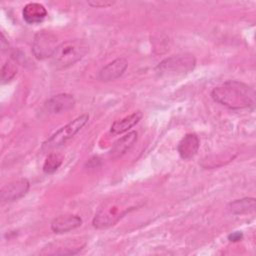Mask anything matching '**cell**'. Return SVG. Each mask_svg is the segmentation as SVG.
I'll return each instance as SVG.
<instances>
[{
  "instance_id": "cell-1",
  "label": "cell",
  "mask_w": 256,
  "mask_h": 256,
  "mask_svg": "<svg viewBox=\"0 0 256 256\" xmlns=\"http://www.w3.org/2000/svg\"><path fill=\"white\" fill-rule=\"evenodd\" d=\"M211 97L215 102L233 110L249 108L254 104V91L248 85L235 80L215 87Z\"/></svg>"
},
{
  "instance_id": "cell-2",
  "label": "cell",
  "mask_w": 256,
  "mask_h": 256,
  "mask_svg": "<svg viewBox=\"0 0 256 256\" xmlns=\"http://www.w3.org/2000/svg\"><path fill=\"white\" fill-rule=\"evenodd\" d=\"M136 204L128 197H118L106 200L99 207L93 219V226L103 229L114 225L130 210L135 209Z\"/></svg>"
},
{
  "instance_id": "cell-3",
  "label": "cell",
  "mask_w": 256,
  "mask_h": 256,
  "mask_svg": "<svg viewBox=\"0 0 256 256\" xmlns=\"http://www.w3.org/2000/svg\"><path fill=\"white\" fill-rule=\"evenodd\" d=\"M89 45L83 39H71L62 42L51 57V63L56 69H65L80 61L88 52Z\"/></svg>"
},
{
  "instance_id": "cell-4",
  "label": "cell",
  "mask_w": 256,
  "mask_h": 256,
  "mask_svg": "<svg viewBox=\"0 0 256 256\" xmlns=\"http://www.w3.org/2000/svg\"><path fill=\"white\" fill-rule=\"evenodd\" d=\"M89 116L87 114H82L61 127L54 134H52L47 140H45L42 144L43 151H49L55 148H58L64 145L68 140L73 138L88 122Z\"/></svg>"
},
{
  "instance_id": "cell-5",
  "label": "cell",
  "mask_w": 256,
  "mask_h": 256,
  "mask_svg": "<svg viewBox=\"0 0 256 256\" xmlns=\"http://www.w3.org/2000/svg\"><path fill=\"white\" fill-rule=\"evenodd\" d=\"M195 65L196 59L192 54H179L161 61L156 71L160 75H184L191 72Z\"/></svg>"
},
{
  "instance_id": "cell-6",
  "label": "cell",
  "mask_w": 256,
  "mask_h": 256,
  "mask_svg": "<svg viewBox=\"0 0 256 256\" xmlns=\"http://www.w3.org/2000/svg\"><path fill=\"white\" fill-rule=\"evenodd\" d=\"M58 47L57 37L50 31L41 30L34 36L32 43V53L38 60L51 58Z\"/></svg>"
},
{
  "instance_id": "cell-7",
  "label": "cell",
  "mask_w": 256,
  "mask_h": 256,
  "mask_svg": "<svg viewBox=\"0 0 256 256\" xmlns=\"http://www.w3.org/2000/svg\"><path fill=\"white\" fill-rule=\"evenodd\" d=\"M30 187V183L26 178H20L7 183L1 189L0 195L3 202H13L26 195Z\"/></svg>"
},
{
  "instance_id": "cell-8",
  "label": "cell",
  "mask_w": 256,
  "mask_h": 256,
  "mask_svg": "<svg viewBox=\"0 0 256 256\" xmlns=\"http://www.w3.org/2000/svg\"><path fill=\"white\" fill-rule=\"evenodd\" d=\"M75 105V98L68 93H60L49 98L45 104V109L52 114H59L71 110Z\"/></svg>"
},
{
  "instance_id": "cell-9",
  "label": "cell",
  "mask_w": 256,
  "mask_h": 256,
  "mask_svg": "<svg viewBox=\"0 0 256 256\" xmlns=\"http://www.w3.org/2000/svg\"><path fill=\"white\" fill-rule=\"evenodd\" d=\"M128 67V62L124 58H117L105 65L98 74V79L103 82H109L118 79L123 75Z\"/></svg>"
},
{
  "instance_id": "cell-10",
  "label": "cell",
  "mask_w": 256,
  "mask_h": 256,
  "mask_svg": "<svg viewBox=\"0 0 256 256\" xmlns=\"http://www.w3.org/2000/svg\"><path fill=\"white\" fill-rule=\"evenodd\" d=\"M82 225V219L78 215L66 214L60 215L51 222V230L54 233L61 234L74 230Z\"/></svg>"
},
{
  "instance_id": "cell-11",
  "label": "cell",
  "mask_w": 256,
  "mask_h": 256,
  "mask_svg": "<svg viewBox=\"0 0 256 256\" xmlns=\"http://www.w3.org/2000/svg\"><path fill=\"white\" fill-rule=\"evenodd\" d=\"M199 146L200 140L198 136L194 133H188L179 141L177 151L182 159L189 160L197 154Z\"/></svg>"
},
{
  "instance_id": "cell-12",
  "label": "cell",
  "mask_w": 256,
  "mask_h": 256,
  "mask_svg": "<svg viewBox=\"0 0 256 256\" xmlns=\"http://www.w3.org/2000/svg\"><path fill=\"white\" fill-rule=\"evenodd\" d=\"M47 16L46 8L37 2L26 4L22 9V17L28 24H37L42 22Z\"/></svg>"
},
{
  "instance_id": "cell-13",
  "label": "cell",
  "mask_w": 256,
  "mask_h": 256,
  "mask_svg": "<svg viewBox=\"0 0 256 256\" xmlns=\"http://www.w3.org/2000/svg\"><path fill=\"white\" fill-rule=\"evenodd\" d=\"M138 134L136 131H131L128 134L119 138L112 146L109 154L113 159H118L122 157L137 141Z\"/></svg>"
},
{
  "instance_id": "cell-14",
  "label": "cell",
  "mask_w": 256,
  "mask_h": 256,
  "mask_svg": "<svg viewBox=\"0 0 256 256\" xmlns=\"http://www.w3.org/2000/svg\"><path fill=\"white\" fill-rule=\"evenodd\" d=\"M142 112L141 111H136L122 119L116 120L115 122H113V124L111 125L110 131L111 133L118 135V134H122L124 132H127L128 130H130L133 126H135L142 118Z\"/></svg>"
},
{
  "instance_id": "cell-15",
  "label": "cell",
  "mask_w": 256,
  "mask_h": 256,
  "mask_svg": "<svg viewBox=\"0 0 256 256\" xmlns=\"http://www.w3.org/2000/svg\"><path fill=\"white\" fill-rule=\"evenodd\" d=\"M256 201L253 197H245L230 202L227 206L228 211L234 215H243L254 212Z\"/></svg>"
},
{
  "instance_id": "cell-16",
  "label": "cell",
  "mask_w": 256,
  "mask_h": 256,
  "mask_svg": "<svg viewBox=\"0 0 256 256\" xmlns=\"http://www.w3.org/2000/svg\"><path fill=\"white\" fill-rule=\"evenodd\" d=\"M63 162V157L60 154L56 153H50L44 164H43V171L46 174H52L58 170V168L61 166Z\"/></svg>"
},
{
  "instance_id": "cell-17",
  "label": "cell",
  "mask_w": 256,
  "mask_h": 256,
  "mask_svg": "<svg viewBox=\"0 0 256 256\" xmlns=\"http://www.w3.org/2000/svg\"><path fill=\"white\" fill-rule=\"evenodd\" d=\"M17 73L16 63L12 59L6 60L1 68V80L2 83L9 82Z\"/></svg>"
},
{
  "instance_id": "cell-18",
  "label": "cell",
  "mask_w": 256,
  "mask_h": 256,
  "mask_svg": "<svg viewBox=\"0 0 256 256\" xmlns=\"http://www.w3.org/2000/svg\"><path fill=\"white\" fill-rule=\"evenodd\" d=\"M88 4L92 7L96 8H106L109 6H112L114 4V1H99V0H94V1H88Z\"/></svg>"
},
{
  "instance_id": "cell-19",
  "label": "cell",
  "mask_w": 256,
  "mask_h": 256,
  "mask_svg": "<svg viewBox=\"0 0 256 256\" xmlns=\"http://www.w3.org/2000/svg\"><path fill=\"white\" fill-rule=\"evenodd\" d=\"M243 238V234L239 231H236V232H233L231 233L229 236H228V239L232 242H237V241H240L241 239Z\"/></svg>"
},
{
  "instance_id": "cell-20",
  "label": "cell",
  "mask_w": 256,
  "mask_h": 256,
  "mask_svg": "<svg viewBox=\"0 0 256 256\" xmlns=\"http://www.w3.org/2000/svg\"><path fill=\"white\" fill-rule=\"evenodd\" d=\"M1 49L2 51H8V42H6V39L4 37V34L1 33Z\"/></svg>"
}]
</instances>
